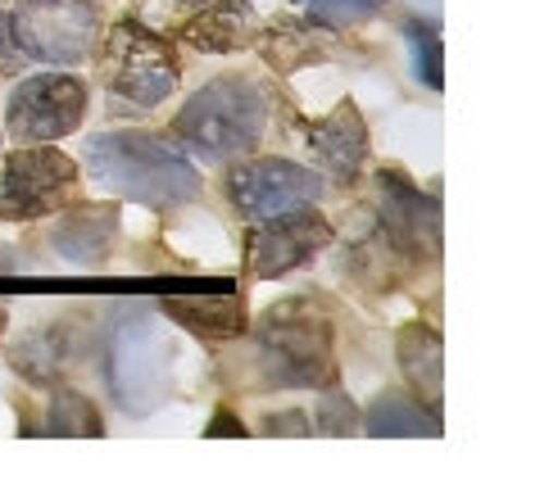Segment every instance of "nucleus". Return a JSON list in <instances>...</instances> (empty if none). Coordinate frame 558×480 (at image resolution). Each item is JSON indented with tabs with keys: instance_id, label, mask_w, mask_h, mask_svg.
Listing matches in <instances>:
<instances>
[{
	"instance_id": "6ab92c4d",
	"label": "nucleus",
	"mask_w": 558,
	"mask_h": 480,
	"mask_svg": "<svg viewBox=\"0 0 558 480\" xmlns=\"http://www.w3.org/2000/svg\"><path fill=\"white\" fill-rule=\"evenodd\" d=\"M386 0H310V19L323 27H350V23H364L373 19Z\"/></svg>"
},
{
	"instance_id": "aec40b11",
	"label": "nucleus",
	"mask_w": 558,
	"mask_h": 480,
	"mask_svg": "<svg viewBox=\"0 0 558 480\" xmlns=\"http://www.w3.org/2000/svg\"><path fill=\"white\" fill-rule=\"evenodd\" d=\"M409 37L417 46V73H423V82L432 91H440V37H436V27L427 23H409Z\"/></svg>"
},
{
	"instance_id": "f257e3e1",
	"label": "nucleus",
	"mask_w": 558,
	"mask_h": 480,
	"mask_svg": "<svg viewBox=\"0 0 558 480\" xmlns=\"http://www.w3.org/2000/svg\"><path fill=\"white\" fill-rule=\"evenodd\" d=\"M87 168L100 190L142 200L150 209H173L201 195V173L169 136L155 132H109L87 140Z\"/></svg>"
},
{
	"instance_id": "423d86ee",
	"label": "nucleus",
	"mask_w": 558,
	"mask_h": 480,
	"mask_svg": "<svg viewBox=\"0 0 558 480\" xmlns=\"http://www.w3.org/2000/svg\"><path fill=\"white\" fill-rule=\"evenodd\" d=\"M87 114V87L69 73H37L14 87L10 96V136L33 146V140H60Z\"/></svg>"
},
{
	"instance_id": "4468645a",
	"label": "nucleus",
	"mask_w": 558,
	"mask_h": 480,
	"mask_svg": "<svg viewBox=\"0 0 558 480\" xmlns=\"http://www.w3.org/2000/svg\"><path fill=\"white\" fill-rule=\"evenodd\" d=\"M109 241H114V213L109 209H73V213H64V222L50 236V245L73 263L105 259Z\"/></svg>"
},
{
	"instance_id": "4be33fe9",
	"label": "nucleus",
	"mask_w": 558,
	"mask_h": 480,
	"mask_svg": "<svg viewBox=\"0 0 558 480\" xmlns=\"http://www.w3.org/2000/svg\"><path fill=\"white\" fill-rule=\"evenodd\" d=\"M268 435H304V431H310V427H304V421L300 417H272L268 421V427H264Z\"/></svg>"
},
{
	"instance_id": "5701e85b",
	"label": "nucleus",
	"mask_w": 558,
	"mask_h": 480,
	"mask_svg": "<svg viewBox=\"0 0 558 480\" xmlns=\"http://www.w3.org/2000/svg\"><path fill=\"white\" fill-rule=\"evenodd\" d=\"M209 435H245V427H241V421H236L228 408H222V417H218L214 427H209Z\"/></svg>"
},
{
	"instance_id": "393cba45",
	"label": "nucleus",
	"mask_w": 558,
	"mask_h": 480,
	"mask_svg": "<svg viewBox=\"0 0 558 480\" xmlns=\"http://www.w3.org/2000/svg\"><path fill=\"white\" fill-rule=\"evenodd\" d=\"M0 327H5V308H0Z\"/></svg>"
},
{
	"instance_id": "2eb2a0df",
	"label": "nucleus",
	"mask_w": 558,
	"mask_h": 480,
	"mask_svg": "<svg viewBox=\"0 0 558 480\" xmlns=\"http://www.w3.org/2000/svg\"><path fill=\"white\" fill-rule=\"evenodd\" d=\"M259 50H264V60H268L277 73H295V69H304V64L327 60L323 37L314 33V27L295 23V19H277L268 33H264Z\"/></svg>"
},
{
	"instance_id": "a211bd4d",
	"label": "nucleus",
	"mask_w": 558,
	"mask_h": 480,
	"mask_svg": "<svg viewBox=\"0 0 558 480\" xmlns=\"http://www.w3.org/2000/svg\"><path fill=\"white\" fill-rule=\"evenodd\" d=\"M46 431H50V435H100L105 421H100V413H96L92 399H82V394L69 390V394H60V399H54Z\"/></svg>"
},
{
	"instance_id": "f8f14e48",
	"label": "nucleus",
	"mask_w": 558,
	"mask_h": 480,
	"mask_svg": "<svg viewBox=\"0 0 558 480\" xmlns=\"http://www.w3.org/2000/svg\"><path fill=\"white\" fill-rule=\"evenodd\" d=\"M163 318H173L178 327L195 331L201 341H236L245 335V304L236 295H205V299H191V295H178V299H163Z\"/></svg>"
},
{
	"instance_id": "1a4fd4ad",
	"label": "nucleus",
	"mask_w": 558,
	"mask_h": 480,
	"mask_svg": "<svg viewBox=\"0 0 558 480\" xmlns=\"http://www.w3.org/2000/svg\"><path fill=\"white\" fill-rule=\"evenodd\" d=\"M264 222L268 227H259L245 245L250 276L255 281H272V276H287V272L304 268L331 241L327 222L318 213H304V209L277 213V218H264Z\"/></svg>"
},
{
	"instance_id": "7ed1b4c3",
	"label": "nucleus",
	"mask_w": 558,
	"mask_h": 480,
	"mask_svg": "<svg viewBox=\"0 0 558 480\" xmlns=\"http://www.w3.org/2000/svg\"><path fill=\"white\" fill-rule=\"evenodd\" d=\"M272 385H323L331 377V327L310 299L277 304L259 327Z\"/></svg>"
},
{
	"instance_id": "ddd939ff",
	"label": "nucleus",
	"mask_w": 558,
	"mask_h": 480,
	"mask_svg": "<svg viewBox=\"0 0 558 480\" xmlns=\"http://www.w3.org/2000/svg\"><path fill=\"white\" fill-rule=\"evenodd\" d=\"M250 0H218L205 14H195L186 27H182V41L195 46V50H214V54H228V50H241L245 37H250Z\"/></svg>"
},
{
	"instance_id": "412c9836",
	"label": "nucleus",
	"mask_w": 558,
	"mask_h": 480,
	"mask_svg": "<svg viewBox=\"0 0 558 480\" xmlns=\"http://www.w3.org/2000/svg\"><path fill=\"white\" fill-rule=\"evenodd\" d=\"M318 413H323V417H318V431H331V435H345V431H354V417H345V413H350L345 394L331 390V394H327V404H323Z\"/></svg>"
},
{
	"instance_id": "b1692460",
	"label": "nucleus",
	"mask_w": 558,
	"mask_h": 480,
	"mask_svg": "<svg viewBox=\"0 0 558 480\" xmlns=\"http://www.w3.org/2000/svg\"><path fill=\"white\" fill-rule=\"evenodd\" d=\"M186 5H209V0H186Z\"/></svg>"
},
{
	"instance_id": "a878e982",
	"label": "nucleus",
	"mask_w": 558,
	"mask_h": 480,
	"mask_svg": "<svg viewBox=\"0 0 558 480\" xmlns=\"http://www.w3.org/2000/svg\"><path fill=\"white\" fill-rule=\"evenodd\" d=\"M0 5H5V0H0Z\"/></svg>"
},
{
	"instance_id": "f3484780",
	"label": "nucleus",
	"mask_w": 558,
	"mask_h": 480,
	"mask_svg": "<svg viewBox=\"0 0 558 480\" xmlns=\"http://www.w3.org/2000/svg\"><path fill=\"white\" fill-rule=\"evenodd\" d=\"M440 431V421L427 417L423 404H413L404 399V394H381V399L368 408V435L377 440H396V435H436Z\"/></svg>"
},
{
	"instance_id": "39448f33",
	"label": "nucleus",
	"mask_w": 558,
	"mask_h": 480,
	"mask_svg": "<svg viewBox=\"0 0 558 480\" xmlns=\"http://www.w3.org/2000/svg\"><path fill=\"white\" fill-rule=\"evenodd\" d=\"M100 73L123 100L150 109L178 87V54L146 27L119 23L100 50Z\"/></svg>"
},
{
	"instance_id": "f03ea898",
	"label": "nucleus",
	"mask_w": 558,
	"mask_h": 480,
	"mask_svg": "<svg viewBox=\"0 0 558 480\" xmlns=\"http://www.w3.org/2000/svg\"><path fill=\"white\" fill-rule=\"evenodd\" d=\"M178 136L201 159H241V155H250L264 136V96H259V87L245 82V77L209 82L205 91H195L182 104Z\"/></svg>"
},
{
	"instance_id": "9d476101",
	"label": "nucleus",
	"mask_w": 558,
	"mask_h": 480,
	"mask_svg": "<svg viewBox=\"0 0 558 480\" xmlns=\"http://www.w3.org/2000/svg\"><path fill=\"white\" fill-rule=\"evenodd\" d=\"M381 213H386V236L396 249H404L409 259H427L440 249V209L427 200L417 186H409L400 173H381Z\"/></svg>"
},
{
	"instance_id": "9b49d317",
	"label": "nucleus",
	"mask_w": 558,
	"mask_h": 480,
	"mask_svg": "<svg viewBox=\"0 0 558 480\" xmlns=\"http://www.w3.org/2000/svg\"><path fill=\"white\" fill-rule=\"evenodd\" d=\"M310 150L337 182H354L368 159V132L354 104H337L331 114L310 132Z\"/></svg>"
},
{
	"instance_id": "dca6fc26",
	"label": "nucleus",
	"mask_w": 558,
	"mask_h": 480,
	"mask_svg": "<svg viewBox=\"0 0 558 480\" xmlns=\"http://www.w3.org/2000/svg\"><path fill=\"white\" fill-rule=\"evenodd\" d=\"M400 367L413 381V390L427 394L432 408H436L440 404V341H436L432 327L413 322V327L400 331Z\"/></svg>"
},
{
	"instance_id": "6e6552de",
	"label": "nucleus",
	"mask_w": 558,
	"mask_h": 480,
	"mask_svg": "<svg viewBox=\"0 0 558 480\" xmlns=\"http://www.w3.org/2000/svg\"><path fill=\"white\" fill-rule=\"evenodd\" d=\"M228 190H232V205L245 218L264 222V218L314 205L323 195V177L310 173V168H300V163H287V159H255V163L236 168Z\"/></svg>"
},
{
	"instance_id": "0eeeda50",
	"label": "nucleus",
	"mask_w": 558,
	"mask_h": 480,
	"mask_svg": "<svg viewBox=\"0 0 558 480\" xmlns=\"http://www.w3.org/2000/svg\"><path fill=\"white\" fill-rule=\"evenodd\" d=\"M77 195V163L60 150H19L0 173V213L5 218H41L64 209Z\"/></svg>"
},
{
	"instance_id": "20e7f679",
	"label": "nucleus",
	"mask_w": 558,
	"mask_h": 480,
	"mask_svg": "<svg viewBox=\"0 0 558 480\" xmlns=\"http://www.w3.org/2000/svg\"><path fill=\"white\" fill-rule=\"evenodd\" d=\"M10 27L19 50L41 64H82L100 41L92 0H23Z\"/></svg>"
}]
</instances>
